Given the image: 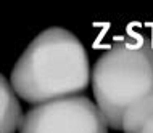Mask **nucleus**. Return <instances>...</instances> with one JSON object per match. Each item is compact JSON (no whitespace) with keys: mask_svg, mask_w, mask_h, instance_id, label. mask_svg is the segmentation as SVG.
<instances>
[{"mask_svg":"<svg viewBox=\"0 0 153 133\" xmlns=\"http://www.w3.org/2000/svg\"><path fill=\"white\" fill-rule=\"evenodd\" d=\"M89 55L73 32L48 27L27 45L11 71V87L31 104L82 93L90 82Z\"/></svg>","mask_w":153,"mask_h":133,"instance_id":"nucleus-1","label":"nucleus"},{"mask_svg":"<svg viewBox=\"0 0 153 133\" xmlns=\"http://www.w3.org/2000/svg\"><path fill=\"white\" fill-rule=\"evenodd\" d=\"M124 133H153V95L134 104L123 120Z\"/></svg>","mask_w":153,"mask_h":133,"instance_id":"nucleus-5","label":"nucleus"},{"mask_svg":"<svg viewBox=\"0 0 153 133\" xmlns=\"http://www.w3.org/2000/svg\"><path fill=\"white\" fill-rule=\"evenodd\" d=\"M19 133H108L102 111L85 96L37 104L23 115Z\"/></svg>","mask_w":153,"mask_h":133,"instance_id":"nucleus-3","label":"nucleus"},{"mask_svg":"<svg viewBox=\"0 0 153 133\" xmlns=\"http://www.w3.org/2000/svg\"><path fill=\"white\" fill-rule=\"evenodd\" d=\"M90 80L108 127L123 130L126 112L153 95V40L142 34L116 40L95 61Z\"/></svg>","mask_w":153,"mask_h":133,"instance_id":"nucleus-2","label":"nucleus"},{"mask_svg":"<svg viewBox=\"0 0 153 133\" xmlns=\"http://www.w3.org/2000/svg\"><path fill=\"white\" fill-rule=\"evenodd\" d=\"M23 119L18 95L3 74H0V133H15Z\"/></svg>","mask_w":153,"mask_h":133,"instance_id":"nucleus-4","label":"nucleus"}]
</instances>
